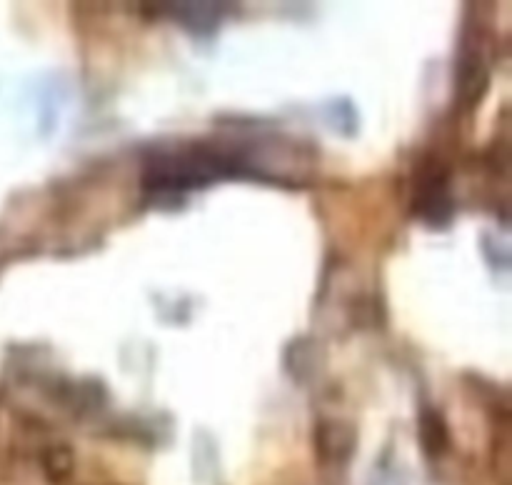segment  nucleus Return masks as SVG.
<instances>
[{
  "mask_svg": "<svg viewBox=\"0 0 512 485\" xmlns=\"http://www.w3.org/2000/svg\"><path fill=\"white\" fill-rule=\"evenodd\" d=\"M248 165L238 153H223L210 145H190L185 150L155 153L143 173V188L148 195H185L220 178H235Z\"/></svg>",
  "mask_w": 512,
  "mask_h": 485,
  "instance_id": "f257e3e1",
  "label": "nucleus"
},
{
  "mask_svg": "<svg viewBox=\"0 0 512 485\" xmlns=\"http://www.w3.org/2000/svg\"><path fill=\"white\" fill-rule=\"evenodd\" d=\"M418 215H423L430 225H445L450 218V195H448V178L443 170H430L428 180L420 185Z\"/></svg>",
  "mask_w": 512,
  "mask_h": 485,
  "instance_id": "f03ea898",
  "label": "nucleus"
},
{
  "mask_svg": "<svg viewBox=\"0 0 512 485\" xmlns=\"http://www.w3.org/2000/svg\"><path fill=\"white\" fill-rule=\"evenodd\" d=\"M180 10H185V13H173L175 18L180 20V23L188 25L190 30H210L215 28V23H218L220 13L218 10L223 8V5H178Z\"/></svg>",
  "mask_w": 512,
  "mask_h": 485,
  "instance_id": "7ed1b4c3",
  "label": "nucleus"
},
{
  "mask_svg": "<svg viewBox=\"0 0 512 485\" xmlns=\"http://www.w3.org/2000/svg\"><path fill=\"white\" fill-rule=\"evenodd\" d=\"M423 443L428 455H440L448 443V428L435 410H428L423 415Z\"/></svg>",
  "mask_w": 512,
  "mask_h": 485,
  "instance_id": "20e7f679",
  "label": "nucleus"
}]
</instances>
